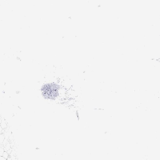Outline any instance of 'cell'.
Returning a JSON list of instances; mask_svg holds the SVG:
<instances>
[{"label": "cell", "mask_w": 160, "mask_h": 160, "mask_svg": "<svg viewBox=\"0 0 160 160\" xmlns=\"http://www.w3.org/2000/svg\"><path fill=\"white\" fill-rule=\"evenodd\" d=\"M0 125H1V128H2L3 130L7 128V124H6V122H5L4 120H1V124H0Z\"/></svg>", "instance_id": "obj_2"}, {"label": "cell", "mask_w": 160, "mask_h": 160, "mask_svg": "<svg viewBox=\"0 0 160 160\" xmlns=\"http://www.w3.org/2000/svg\"><path fill=\"white\" fill-rule=\"evenodd\" d=\"M5 139L4 135L3 134H0V144L3 143Z\"/></svg>", "instance_id": "obj_3"}, {"label": "cell", "mask_w": 160, "mask_h": 160, "mask_svg": "<svg viewBox=\"0 0 160 160\" xmlns=\"http://www.w3.org/2000/svg\"><path fill=\"white\" fill-rule=\"evenodd\" d=\"M0 160H7L2 156H0Z\"/></svg>", "instance_id": "obj_6"}, {"label": "cell", "mask_w": 160, "mask_h": 160, "mask_svg": "<svg viewBox=\"0 0 160 160\" xmlns=\"http://www.w3.org/2000/svg\"><path fill=\"white\" fill-rule=\"evenodd\" d=\"M2 157L6 159L9 157V154L7 151L4 152Z\"/></svg>", "instance_id": "obj_4"}, {"label": "cell", "mask_w": 160, "mask_h": 160, "mask_svg": "<svg viewBox=\"0 0 160 160\" xmlns=\"http://www.w3.org/2000/svg\"><path fill=\"white\" fill-rule=\"evenodd\" d=\"M43 94L47 98L54 99L58 94V89L56 85L54 84H47L43 88Z\"/></svg>", "instance_id": "obj_1"}, {"label": "cell", "mask_w": 160, "mask_h": 160, "mask_svg": "<svg viewBox=\"0 0 160 160\" xmlns=\"http://www.w3.org/2000/svg\"><path fill=\"white\" fill-rule=\"evenodd\" d=\"M5 150L4 148L2 147H0V156H2Z\"/></svg>", "instance_id": "obj_5"}, {"label": "cell", "mask_w": 160, "mask_h": 160, "mask_svg": "<svg viewBox=\"0 0 160 160\" xmlns=\"http://www.w3.org/2000/svg\"><path fill=\"white\" fill-rule=\"evenodd\" d=\"M7 160H13L11 159V158H10V157H9V158H8V159H7Z\"/></svg>", "instance_id": "obj_7"}]
</instances>
